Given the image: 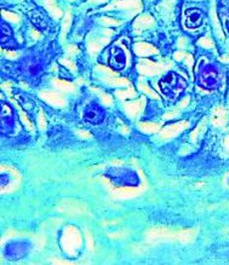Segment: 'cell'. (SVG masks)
Returning a JSON list of instances; mask_svg holds the SVG:
<instances>
[{
	"label": "cell",
	"mask_w": 229,
	"mask_h": 265,
	"mask_svg": "<svg viewBox=\"0 0 229 265\" xmlns=\"http://www.w3.org/2000/svg\"><path fill=\"white\" fill-rule=\"evenodd\" d=\"M14 127V115L13 110L6 104L1 106V129L2 132H9Z\"/></svg>",
	"instance_id": "cell-4"
},
{
	"label": "cell",
	"mask_w": 229,
	"mask_h": 265,
	"mask_svg": "<svg viewBox=\"0 0 229 265\" xmlns=\"http://www.w3.org/2000/svg\"><path fill=\"white\" fill-rule=\"evenodd\" d=\"M109 177L114 183L120 186H135L139 183L137 175L127 169L111 170Z\"/></svg>",
	"instance_id": "cell-3"
},
{
	"label": "cell",
	"mask_w": 229,
	"mask_h": 265,
	"mask_svg": "<svg viewBox=\"0 0 229 265\" xmlns=\"http://www.w3.org/2000/svg\"><path fill=\"white\" fill-rule=\"evenodd\" d=\"M13 32L10 26L4 22H1V44L4 45L5 42H8L12 38Z\"/></svg>",
	"instance_id": "cell-9"
},
{
	"label": "cell",
	"mask_w": 229,
	"mask_h": 265,
	"mask_svg": "<svg viewBox=\"0 0 229 265\" xmlns=\"http://www.w3.org/2000/svg\"><path fill=\"white\" fill-rule=\"evenodd\" d=\"M104 111L99 106H89L85 112V119H87L90 123L97 124L103 121L104 119Z\"/></svg>",
	"instance_id": "cell-7"
},
{
	"label": "cell",
	"mask_w": 229,
	"mask_h": 265,
	"mask_svg": "<svg viewBox=\"0 0 229 265\" xmlns=\"http://www.w3.org/2000/svg\"><path fill=\"white\" fill-rule=\"evenodd\" d=\"M198 84L203 89L214 90L218 86V73L211 66H204L198 74Z\"/></svg>",
	"instance_id": "cell-2"
},
{
	"label": "cell",
	"mask_w": 229,
	"mask_h": 265,
	"mask_svg": "<svg viewBox=\"0 0 229 265\" xmlns=\"http://www.w3.org/2000/svg\"><path fill=\"white\" fill-rule=\"evenodd\" d=\"M160 88L164 95L171 99L177 98L186 88L185 81L175 73H169L160 82Z\"/></svg>",
	"instance_id": "cell-1"
},
{
	"label": "cell",
	"mask_w": 229,
	"mask_h": 265,
	"mask_svg": "<svg viewBox=\"0 0 229 265\" xmlns=\"http://www.w3.org/2000/svg\"><path fill=\"white\" fill-rule=\"evenodd\" d=\"M203 16L199 9L190 8L185 11V26L190 29L199 27L202 24Z\"/></svg>",
	"instance_id": "cell-5"
},
{
	"label": "cell",
	"mask_w": 229,
	"mask_h": 265,
	"mask_svg": "<svg viewBox=\"0 0 229 265\" xmlns=\"http://www.w3.org/2000/svg\"><path fill=\"white\" fill-rule=\"evenodd\" d=\"M109 66L114 70H122L126 66V55L119 47H113L110 50Z\"/></svg>",
	"instance_id": "cell-6"
},
{
	"label": "cell",
	"mask_w": 229,
	"mask_h": 265,
	"mask_svg": "<svg viewBox=\"0 0 229 265\" xmlns=\"http://www.w3.org/2000/svg\"><path fill=\"white\" fill-rule=\"evenodd\" d=\"M30 18L32 22L40 29H46L47 28V22L46 19L47 17L45 15H42L39 10H34L30 13Z\"/></svg>",
	"instance_id": "cell-8"
}]
</instances>
